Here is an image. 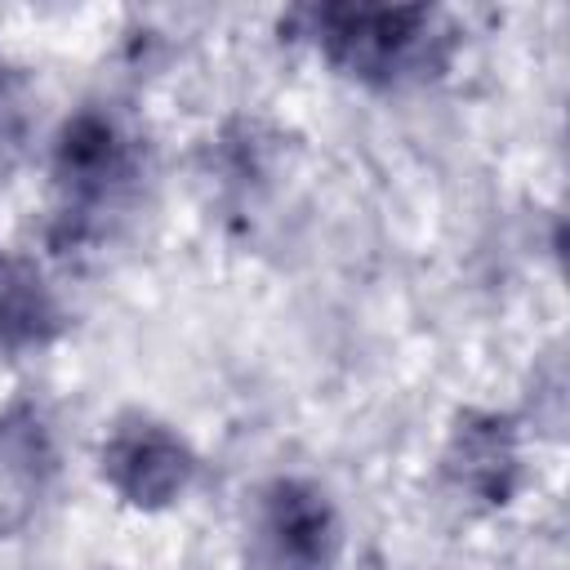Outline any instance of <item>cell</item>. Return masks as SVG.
<instances>
[{"mask_svg": "<svg viewBox=\"0 0 570 570\" xmlns=\"http://www.w3.org/2000/svg\"><path fill=\"white\" fill-rule=\"evenodd\" d=\"M281 27L307 40L338 76L383 94L441 80L459 45L445 13L428 4H298Z\"/></svg>", "mask_w": 570, "mask_h": 570, "instance_id": "cell-1", "label": "cell"}, {"mask_svg": "<svg viewBox=\"0 0 570 570\" xmlns=\"http://www.w3.org/2000/svg\"><path fill=\"white\" fill-rule=\"evenodd\" d=\"M142 183V142L129 120L102 102L76 107L49 147V236L80 249L107 232Z\"/></svg>", "mask_w": 570, "mask_h": 570, "instance_id": "cell-2", "label": "cell"}, {"mask_svg": "<svg viewBox=\"0 0 570 570\" xmlns=\"http://www.w3.org/2000/svg\"><path fill=\"white\" fill-rule=\"evenodd\" d=\"M196 472L200 459L187 436L147 410L116 414L98 441V476L134 512L174 508L191 490Z\"/></svg>", "mask_w": 570, "mask_h": 570, "instance_id": "cell-3", "label": "cell"}, {"mask_svg": "<svg viewBox=\"0 0 570 570\" xmlns=\"http://www.w3.org/2000/svg\"><path fill=\"white\" fill-rule=\"evenodd\" d=\"M254 534L272 570H334L343 557V517L312 476H272L254 503Z\"/></svg>", "mask_w": 570, "mask_h": 570, "instance_id": "cell-4", "label": "cell"}, {"mask_svg": "<svg viewBox=\"0 0 570 570\" xmlns=\"http://www.w3.org/2000/svg\"><path fill=\"white\" fill-rule=\"evenodd\" d=\"M441 476L459 503L476 512H499L521 490V428L512 414L463 405L450 419L441 445Z\"/></svg>", "mask_w": 570, "mask_h": 570, "instance_id": "cell-5", "label": "cell"}, {"mask_svg": "<svg viewBox=\"0 0 570 570\" xmlns=\"http://www.w3.org/2000/svg\"><path fill=\"white\" fill-rule=\"evenodd\" d=\"M58 436L49 414L18 396L0 410V539H18L45 508L58 481Z\"/></svg>", "mask_w": 570, "mask_h": 570, "instance_id": "cell-6", "label": "cell"}, {"mask_svg": "<svg viewBox=\"0 0 570 570\" xmlns=\"http://www.w3.org/2000/svg\"><path fill=\"white\" fill-rule=\"evenodd\" d=\"M67 330V307L36 258L0 245V361L45 352Z\"/></svg>", "mask_w": 570, "mask_h": 570, "instance_id": "cell-7", "label": "cell"}, {"mask_svg": "<svg viewBox=\"0 0 570 570\" xmlns=\"http://www.w3.org/2000/svg\"><path fill=\"white\" fill-rule=\"evenodd\" d=\"M31 129H36V98L31 80L22 67H13L0 53V183L18 174V165L31 151Z\"/></svg>", "mask_w": 570, "mask_h": 570, "instance_id": "cell-8", "label": "cell"}]
</instances>
